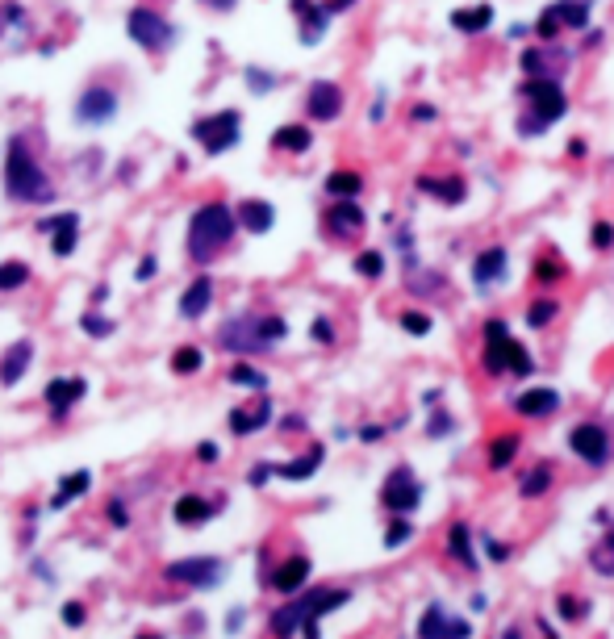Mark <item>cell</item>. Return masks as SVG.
I'll return each instance as SVG.
<instances>
[{
    "instance_id": "1",
    "label": "cell",
    "mask_w": 614,
    "mask_h": 639,
    "mask_svg": "<svg viewBox=\"0 0 614 639\" xmlns=\"http://www.w3.org/2000/svg\"><path fill=\"white\" fill-rule=\"evenodd\" d=\"M347 598H351L347 589H314V594H301L272 614V635L289 639L293 631H305V639H318V619L326 610L347 606Z\"/></svg>"
},
{
    "instance_id": "2",
    "label": "cell",
    "mask_w": 614,
    "mask_h": 639,
    "mask_svg": "<svg viewBox=\"0 0 614 639\" xmlns=\"http://www.w3.org/2000/svg\"><path fill=\"white\" fill-rule=\"evenodd\" d=\"M234 230H239V218L222 205V201H209L193 213V222H188V255L197 259V264H209L230 239Z\"/></svg>"
},
{
    "instance_id": "3",
    "label": "cell",
    "mask_w": 614,
    "mask_h": 639,
    "mask_svg": "<svg viewBox=\"0 0 614 639\" xmlns=\"http://www.w3.org/2000/svg\"><path fill=\"white\" fill-rule=\"evenodd\" d=\"M5 188L13 201H51L55 188L46 180V172L38 168V159L13 138L9 142V159H5Z\"/></svg>"
},
{
    "instance_id": "4",
    "label": "cell",
    "mask_w": 614,
    "mask_h": 639,
    "mask_svg": "<svg viewBox=\"0 0 614 639\" xmlns=\"http://www.w3.org/2000/svg\"><path fill=\"white\" fill-rule=\"evenodd\" d=\"M276 339H285V322L280 318H239V322L222 326V335H218L226 351H264Z\"/></svg>"
},
{
    "instance_id": "5",
    "label": "cell",
    "mask_w": 614,
    "mask_h": 639,
    "mask_svg": "<svg viewBox=\"0 0 614 639\" xmlns=\"http://www.w3.org/2000/svg\"><path fill=\"white\" fill-rule=\"evenodd\" d=\"M523 97L535 101V113L523 117V134H539V130H548L552 122H560V117H564V92L552 80L523 84Z\"/></svg>"
},
{
    "instance_id": "6",
    "label": "cell",
    "mask_w": 614,
    "mask_h": 639,
    "mask_svg": "<svg viewBox=\"0 0 614 639\" xmlns=\"http://www.w3.org/2000/svg\"><path fill=\"white\" fill-rule=\"evenodd\" d=\"M193 138L201 142L209 155L230 151L234 142H239V113L226 109V113H214V117H201V122L193 126Z\"/></svg>"
},
{
    "instance_id": "7",
    "label": "cell",
    "mask_w": 614,
    "mask_h": 639,
    "mask_svg": "<svg viewBox=\"0 0 614 639\" xmlns=\"http://www.w3.org/2000/svg\"><path fill=\"white\" fill-rule=\"evenodd\" d=\"M126 30H130V38L138 46H147V51H163V46H172V38H176V30L151 9H134L126 17Z\"/></svg>"
},
{
    "instance_id": "8",
    "label": "cell",
    "mask_w": 614,
    "mask_h": 639,
    "mask_svg": "<svg viewBox=\"0 0 614 639\" xmlns=\"http://www.w3.org/2000/svg\"><path fill=\"white\" fill-rule=\"evenodd\" d=\"M381 502H385V510H393V514H410V510L422 502V485L414 481L410 468H393V472H389V481H385V489H381Z\"/></svg>"
},
{
    "instance_id": "9",
    "label": "cell",
    "mask_w": 614,
    "mask_h": 639,
    "mask_svg": "<svg viewBox=\"0 0 614 639\" xmlns=\"http://www.w3.org/2000/svg\"><path fill=\"white\" fill-rule=\"evenodd\" d=\"M168 581H184V585H197V589L218 585L222 581V560H214V556L176 560V564H168Z\"/></svg>"
},
{
    "instance_id": "10",
    "label": "cell",
    "mask_w": 614,
    "mask_h": 639,
    "mask_svg": "<svg viewBox=\"0 0 614 639\" xmlns=\"http://www.w3.org/2000/svg\"><path fill=\"white\" fill-rule=\"evenodd\" d=\"M117 113V97L109 88H88V92H80V101H76V117L84 126H105L109 117Z\"/></svg>"
},
{
    "instance_id": "11",
    "label": "cell",
    "mask_w": 614,
    "mask_h": 639,
    "mask_svg": "<svg viewBox=\"0 0 614 639\" xmlns=\"http://www.w3.org/2000/svg\"><path fill=\"white\" fill-rule=\"evenodd\" d=\"M569 447H573V452H577L585 464H602V460H606V452H610V439H606L602 426L585 422V426H573Z\"/></svg>"
},
{
    "instance_id": "12",
    "label": "cell",
    "mask_w": 614,
    "mask_h": 639,
    "mask_svg": "<svg viewBox=\"0 0 614 639\" xmlns=\"http://www.w3.org/2000/svg\"><path fill=\"white\" fill-rule=\"evenodd\" d=\"M268 418H272V401L264 393H255L247 406L230 410V431L234 435H251V431H259V426H268Z\"/></svg>"
},
{
    "instance_id": "13",
    "label": "cell",
    "mask_w": 614,
    "mask_h": 639,
    "mask_svg": "<svg viewBox=\"0 0 614 639\" xmlns=\"http://www.w3.org/2000/svg\"><path fill=\"white\" fill-rule=\"evenodd\" d=\"M510 355H514V339H510L506 322H489L485 326V368L489 372H506Z\"/></svg>"
},
{
    "instance_id": "14",
    "label": "cell",
    "mask_w": 614,
    "mask_h": 639,
    "mask_svg": "<svg viewBox=\"0 0 614 639\" xmlns=\"http://www.w3.org/2000/svg\"><path fill=\"white\" fill-rule=\"evenodd\" d=\"M88 393V381L84 376H63V381H51L46 385V406L55 414H67V406H76V401Z\"/></svg>"
},
{
    "instance_id": "15",
    "label": "cell",
    "mask_w": 614,
    "mask_h": 639,
    "mask_svg": "<svg viewBox=\"0 0 614 639\" xmlns=\"http://www.w3.org/2000/svg\"><path fill=\"white\" fill-rule=\"evenodd\" d=\"M339 109H343V92L335 84L318 80L310 88V117H314V122H330V117H339Z\"/></svg>"
},
{
    "instance_id": "16",
    "label": "cell",
    "mask_w": 614,
    "mask_h": 639,
    "mask_svg": "<svg viewBox=\"0 0 614 639\" xmlns=\"http://www.w3.org/2000/svg\"><path fill=\"white\" fill-rule=\"evenodd\" d=\"M514 410L527 414V418H543V414H556L560 410V393L556 389H527L514 397Z\"/></svg>"
},
{
    "instance_id": "17",
    "label": "cell",
    "mask_w": 614,
    "mask_h": 639,
    "mask_svg": "<svg viewBox=\"0 0 614 639\" xmlns=\"http://www.w3.org/2000/svg\"><path fill=\"white\" fill-rule=\"evenodd\" d=\"M310 581V560L305 556H293V560H285L272 573V585H276V594H297V589Z\"/></svg>"
},
{
    "instance_id": "18",
    "label": "cell",
    "mask_w": 614,
    "mask_h": 639,
    "mask_svg": "<svg viewBox=\"0 0 614 639\" xmlns=\"http://www.w3.org/2000/svg\"><path fill=\"white\" fill-rule=\"evenodd\" d=\"M326 226L335 230V234H360V230H364V209H360L356 201H339V205H330Z\"/></svg>"
},
{
    "instance_id": "19",
    "label": "cell",
    "mask_w": 614,
    "mask_h": 639,
    "mask_svg": "<svg viewBox=\"0 0 614 639\" xmlns=\"http://www.w3.org/2000/svg\"><path fill=\"white\" fill-rule=\"evenodd\" d=\"M209 301H214V280L201 276V280H193V284L184 289V297H180V314H184V318H201V314L209 310Z\"/></svg>"
},
{
    "instance_id": "20",
    "label": "cell",
    "mask_w": 614,
    "mask_h": 639,
    "mask_svg": "<svg viewBox=\"0 0 614 639\" xmlns=\"http://www.w3.org/2000/svg\"><path fill=\"white\" fill-rule=\"evenodd\" d=\"M30 355H34V347L26 339L13 343L5 351V360H0V385H17L21 376H26V368H30Z\"/></svg>"
},
{
    "instance_id": "21",
    "label": "cell",
    "mask_w": 614,
    "mask_h": 639,
    "mask_svg": "<svg viewBox=\"0 0 614 639\" xmlns=\"http://www.w3.org/2000/svg\"><path fill=\"white\" fill-rule=\"evenodd\" d=\"M209 518H214V502H205V497H197V493H184L176 502V523L180 527H201V523H209Z\"/></svg>"
},
{
    "instance_id": "22",
    "label": "cell",
    "mask_w": 614,
    "mask_h": 639,
    "mask_svg": "<svg viewBox=\"0 0 614 639\" xmlns=\"http://www.w3.org/2000/svg\"><path fill=\"white\" fill-rule=\"evenodd\" d=\"M42 230L55 234V255H59V259L76 251V230H80V218H76V213H63V218L42 222Z\"/></svg>"
},
{
    "instance_id": "23",
    "label": "cell",
    "mask_w": 614,
    "mask_h": 639,
    "mask_svg": "<svg viewBox=\"0 0 614 639\" xmlns=\"http://www.w3.org/2000/svg\"><path fill=\"white\" fill-rule=\"evenodd\" d=\"M452 631H456V619L443 614V602H431L418 623V639H452Z\"/></svg>"
},
{
    "instance_id": "24",
    "label": "cell",
    "mask_w": 614,
    "mask_h": 639,
    "mask_svg": "<svg viewBox=\"0 0 614 639\" xmlns=\"http://www.w3.org/2000/svg\"><path fill=\"white\" fill-rule=\"evenodd\" d=\"M239 222L251 230V234H268L272 222H276V209L268 201H243L239 205Z\"/></svg>"
},
{
    "instance_id": "25",
    "label": "cell",
    "mask_w": 614,
    "mask_h": 639,
    "mask_svg": "<svg viewBox=\"0 0 614 639\" xmlns=\"http://www.w3.org/2000/svg\"><path fill=\"white\" fill-rule=\"evenodd\" d=\"M88 485H92V472H88V468L72 472V477H63V481H59V489H55V497H51V510L72 506V502H76V497H80Z\"/></svg>"
},
{
    "instance_id": "26",
    "label": "cell",
    "mask_w": 614,
    "mask_h": 639,
    "mask_svg": "<svg viewBox=\"0 0 614 639\" xmlns=\"http://www.w3.org/2000/svg\"><path fill=\"white\" fill-rule=\"evenodd\" d=\"M506 272V251L502 247H493V251H485L477 264H472V280L477 284H489V280H498Z\"/></svg>"
},
{
    "instance_id": "27",
    "label": "cell",
    "mask_w": 614,
    "mask_h": 639,
    "mask_svg": "<svg viewBox=\"0 0 614 639\" xmlns=\"http://www.w3.org/2000/svg\"><path fill=\"white\" fill-rule=\"evenodd\" d=\"M493 21V9L489 5H477V9H456L452 13V26L464 30V34H481L485 26Z\"/></svg>"
},
{
    "instance_id": "28",
    "label": "cell",
    "mask_w": 614,
    "mask_h": 639,
    "mask_svg": "<svg viewBox=\"0 0 614 639\" xmlns=\"http://www.w3.org/2000/svg\"><path fill=\"white\" fill-rule=\"evenodd\" d=\"M293 9L305 17V30H301V42H318L322 38V26H326V13L314 9L310 0H293Z\"/></svg>"
},
{
    "instance_id": "29",
    "label": "cell",
    "mask_w": 614,
    "mask_h": 639,
    "mask_svg": "<svg viewBox=\"0 0 614 639\" xmlns=\"http://www.w3.org/2000/svg\"><path fill=\"white\" fill-rule=\"evenodd\" d=\"M272 147H280V151H310V130H305V126H285V130H276Z\"/></svg>"
},
{
    "instance_id": "30",
    "label": "cell",
    "mask_w": 614,
    "mask_h": 639,
    "mask_svg": "<svg viewBox=\"0 0 614 639\" xmlns=\"http://www.w3.org/2000/svg\"><path fill=\"white\" fill-rule=\"evenodd\" d=\"M326 193L335 197V201H351V197L360 193V176L356 172H335V176L326 180Z\"/></svg>"
},
{
    "instance_id": "31",
    "label": "cell",
    "mask_w": 614,
    "mask_h": 639,
    "mask_svg": "<svg viewBox=\"0 0 614 639\" xmlns=\"http://www.w3.org/2000/svg\"><path fill=\"white\" fill-rule=\"evenodd\" d=\"M318 464H322V447H314L310 456H301L297 464H285L276 472H280V477H289V481H305V477H314V472H318Z\"/></svg>"
},
{
    "instance_id": "32",
    "label": "cell",
    "mask_w": 614,
    "mask_h": 639,
    "mask_svg": "<svg viewBox=\"0 0 614 639\" xmlns=\"http://www.w3.org/2000/svg\"><path fill=\"white\" fill-rule=\"evenodd\" d=\"M30 280V268L21 264V259H9V264H0V293L9 289H21V284Z\"/></svg>"
},
{
    "instance_id": "33",
    "label": "cell",
    "mask_w": 614,
    "mask_h": 639,
    "mask_svg": "<svg viewBox=\"0 0 614 639\" xmlns=\"http://www.w3.org/2000/svg\"><path fill=\"white\" fill-rule=\"evenodd\" d=\"M514 452H518V439H514V435L493 439V447H489V468H506V464L514 460Z\"/></svg>"
},
{
    "instance_id": "34",
    "label": "cell",
    "mask_w": 614,
    "mask_h": 639,
    "mask_svg": "<svg viewBox=\"0 0 614 639\" xmlns=\"http://www.w3.org/2000/svg\"><path fill=\"white\" fill-rule=\"evenodd\" d=\"M548 485H552V468H531L527 472V481H523V497H543L548 493Z\"/></svg>"
},
{
    "instance_id": "35",
    "label": "cell",
    "mask_w": 614,
    "mask_h": 639,
    "mask_svg": "<svg viewBox=\"0 0 614 639\" xmlns=\"http://www.w3.org/2000/svg\"><path fill=\"white\" fill-rule=\"evenodd\" d=\"M447 543H452V552H456V560H460V564H468V568L477 564V552L468 548V527H464V523H456V527H452V539H447Z\"/></svg>"
},
{
    "instance_id": "36",
    "label": "cell",
    "mask_w": 614,
    "mask_h": 639,
    "mask_svg": "<svg viewBox=\"0 0 614 639\" xmlns=\"http://www.w3.org/2000/svg\"><path fill=\"white\" fill-rule=\"evenodd\" d=\"M201 364H205V355H201L197 347H180V351L172 355V372H180V376H184V372H197Z\"/></svg>"
},
{
    "instance_id": "37",
    "label": "cell",
    "mask_w": 614,
    "mask_h": 639,
    "mask_svg": "<svg viewBox=\"0 0 614 639\" xmlns=\"http://www.w3.org/2000/svg\"><path fill=\"white\" fill-rule=\"evenodd\" d=\"M556 9V17H564V21H569V26H585V21H589V5H577V0H560V5H552Z\"/></svg>"
},
{
    "instance_id": "38",
    "label": "cell",
    "mask_w": 614,
    "mask_h": 639,
    "mask_svg": "<svg viewBox=\"0 0 614 639\" xmlns=\"http://www.w3.org/2000/svg\"><path fill=\"white\" fill-rule=\"evenodd\" d=\"M230 381H234V385H251L255 393L268 385V381H264V372H255V368H247V364H234V368H230Z\"/></svg>"
},
{
    "instance_id": "39",
    "label": "cell",
    "mask_w": 614,
    "mask_h": 639,
    "mask_svg": "<svg viewBox=\"0 0 614 639\" xmlns=\"http://www.w3.org/2000/svg\"><path fill=\"white\" fill-rule=\"evenodd\" d=\"M552 318H556V305L552 301H535L531 310H527V326H535V330H543Z\"/></svg>"
},
{
    "instance_id": "40",
    "label": "cell",
    "mask_w": 614,
    "mask_h": 639,
    "mask_svg": "<svg viewBox=\"0 0 614 639\" xmlns=\"http://www.w3.org/2000/svg\"><path fill=\"white\" fill-rule=\"evenodd\" d=\"M594 568H598V573H614V527H610V535L602 539V548L594 552Z\"/></svg>"
},
{
    "instance_id": "41",
    "label": "cell",
    "mask_w": 614,
    "mask_h": 639,
    "mask_svg": "<svg viewBox=\"0 0 614 639\" xmlns=\"http://www.w3.org/2000/svg\"><path fill=\"white\" fill-rule=\"evenodd\" d=\"M356 272H360V276H381V272H385V255H381V251H364V255L356 259Z\"/></svg>"
},
{
    "instance_id": "42",
    "label": "cell",
    "mask_w": 614,
    "mask_h": 639,
    "mask_svg": "<svg viewBox=\"0 0 614 639\" xmlns=\"http://www.w3.org/2000/svg\"><path fill=\"white\" fill-rule=\"evenodd\" d=\"M427 188H435V197H443V201H464V180H443V184H427Z\"/></svg>"
},
{
    "instance_id": "43",
    "label": "cell",
    "mask_w": 614,
    "mask_h": 639,
    "mask_svg": "<svg viewBox=\"0 0 614 639\" xmlns=\"http://www.w3.org/2000/svg\"><path fill=\"white\" fill-rule=\"evenodd\" d=\"M414 535V527L406 523V518H393V523H389V535H385V543H389V548H401V543H406Z\"/></svg>"
},
{
    "instance_id": "44",
    "label": "cell",
    "mask_w": 614,
    "mask_h": 639,
    "mask_svg": "<svg viewBox=\"0 0 614 639\" xmlns=\"http://www.w3.org/2000/svg\"><path fill=\"white\" fill-rule=\"evenodd\" d=\"M535 34H539V38H556V34H560V17H556V9H548V13L535 21Z\"/></svg>"
},
{
    "instance_id": "45",
    "label": "cell",
    "mask_w": 614,
    "mask_h": 639,
    "mask_svg": "<svg viewBox=\"0 0 614 639\" xmlns=\"http://www.w3.org/2000/svg\"><path fill=\"white\" fill-rule=\"evenodd\" d=\"M401 326H406L410 335H427V330H431V318H427V314H401Z\"/></svg>"
},
{
    "instance_id": "46",
    "label": "cell",
    "mask_w": 614,
    "mask_h": 639,
    "mask_svg": "<svg viewBox=\"0 0 614 639\" xmlns=\"http://www.w3.org/2000/svg\"><path fill=\"white\" fill-rule=\"evenodd\" d=\"M594 247H598V251L614 247V226H610V222H598V226H594Z\"/></svg>"
},
{
    "instance_id": "47",
    "label": "cell",
    "mask_w": 614,
    "mask_h": 639,
    "mask_svg": "<svg viewBox=\"0 0 614 639\" xmlns=\"http://www.w3.org/2000/svg\"><path fill=\"white\" fill-rule=\"evenodd\" d=\"M63 623H67V627H80V623H84V606H80V602H67V606H63Z\"/></svg>"
},
{
    "instance_id": "48",
    "label": "cell",
    "mask_w": 614,
    "mask_h": 639,
    "mask_svg": "<svg viewBox=\"0 0 614 639\" xmlns=\"http://www.w3.org/2000/svg\"><path fill=\"white\" fill-rule=\"evenodd\" d=\"M84 330H88V335H97V339H101V335H109V330H113V322L92 318V314H88V318H84Z\"/></svg>"
},
{
    "instance_id": "49",
    "label": "cell",
    "mask_w": 614,
    "mask_h": 639,
    "mask_svg": "<svg viewBox=\"0 0 614 639\" xmlns=\"http://www.w3.org/2000/svg\"><path fill=\"white\" fill-rule=\"evenodd\" d=\"M247 84H251V88H272V76H264V71L251 67V71H247Z\"/></svg>"
},
{
    "instance_id": "50",
    "label": "cell",
    "mask_w": 614,
    "mask_h": 639,
    "mask_svg": "<svg viewBox=\"0 0 614 639\" xmlns=\"http://www.w3.org/2000/svg\"><path fill=\"white\" fill-rule=\"evenodd\" d=\"M197 456H201L205 464H214V460H218V447H214V443H201V447H197Z\"/></svg>"
},
{
    "instance_id": "51",
    "label": "cell",
    "mask_w": 614,
    "mask_h": 639,
    "mask_svg": "<svg viewBox=\"0 0 614 639\" xmlns=\"http://www.w3.org/2000/svg\"><path fill=\"white\" fill-rule=\"evenodd\" d=\"M447 431H452V418H447V414L431 422V435H447Z\"/></svg>"
},
{
    "instance_id": "52",
    "label": "cell",
    "mask_w": 614,
    "mask_h": 639,
    "mask_svg": "<svg viewBox=\"0 0 614 639\" xmlns=\"http://www.w3.org/2000/svg\"><path fill=\"white\" fill-rule=\"evenodd\" d=\"M314 339L330 343V322H326V318H318V322H314Z\"/></svg>"
},
{
    "instance_id": "53",
    "label": "cell",
    "mask_w": 614,
    "mask_h": 639,
    "mask_svg": "<svg viewBox=\"0 0 614 639\" xmlns=\"http://www.w3.org/2000/svg\"><path fill=\"white\" fill-rule=\"evenodd\" d=\"M560 614H564V619H573V614H581V606L573 598H560Z\"/></svg>"
},
{
    "instance_id": "54",
    "label": "cell",
    "mask_w": 614,
    "mask_h": 639,
    "mask_svg": "<svg viewBox=\"0 0 614 639\" xmlns=\"http://www.w3.org/2000/svg\"><path fill=\"white\" fill-rule=\"evenodd\" d=\"M109 518H113L117 527H126V510H122V502H113V506H109Z\"/></svg>"
},
{
    "instance_id": "55",
    "label": "cell",
    "mask_w": 614,
    "mask_h": 639,
    "mask_svg": "<svg viewBox=\"0 0 614 639\" xmlns=\"http://www.w3.org/2000/svg\"><path fill=\"white\" fill-rule=\"evenodd\" d=\"M535 272H539L543 280H556V276H560V268H556V264H535Z\"/></svg>"
},
{
    "instance_id": "56",
    "label": "cell",
    "mask_w": 614,
    "mask_h": 639,
    "mask_svg": "<svg viewBox=\"0 0 614 639\" xmlns=\"http://www.w3.org/2000/svg\"><path fill=\"white\" fill-rule=\"evenodd\" d=\"M151 276H155V259H147V264L138 268V280H151Z\"/></svg>"
},
{
    "instance_id": "57",
    "label": "cell",
    "mask_w": 614,
    "mask_h": 639,
    "mask_svg": "<svg viewBox=\"0 0 614 639\" xmlns=\"http://www.w3.org/2000/svg\"><path fill=\"white\" fill-rule=\"evenodd\" d=\"M138 639H163V635H151V631H143V635H138Z\"/></svg>"
},
{
    "instance_id": "58",
    "label": "cell",
    "mask_w": 614,
    "mask_h": 639,
    "mask_svg": "<svg viewBox=\"0 0 614 639\" xmlns=\"http://www.w3.org/2000/svg\"><path fill=\"white\" fill-rule=\"evenodd\" d=\"M506 639H518V635H514V631H510V635H506Z\"/></svg>"
}]
</instances>
